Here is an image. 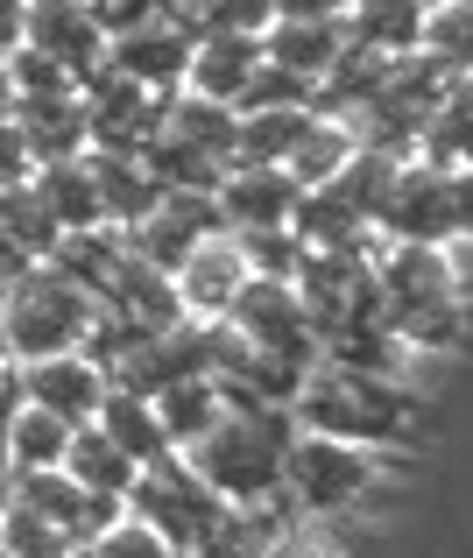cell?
<instances>
[{
	"label": "cell",
	"mask_w": 473,
	"mask_h": 558,
	"mask_svg": "<svg viewBox=\"0 0 473 558\" xmlns=\"http://www.w3.org/2000/svg\"><path fill=\"white\" fill-rule=\"evenodd\" d=\"M298 438V417L276 403H227L213 432L184 446V466L219 495L227 509H262L283 488V452Z\"/></svg>",
	"instance_id": "1"
},
{
	"label": "cell",
	"mask_w": 473,
	"mask_h": 558,
	"mask_svg": "<svg viewBox=\"0 0 473 558\" xmlns=\"http://www.w3.org/2000/svg\"><path fill=\"white\" fill-rule=\"evenodd\" d=\"M290 417L304 432H325V438H353V446H403L410 438V417H417V396L389 375H361V368H339V361H318L304 375Z\"/></svg>",
	"instance_id": "2"
},
{
	"label": "cell",
	"mask_w": 473,
	"mask_h": 558,
	"mask_svg": "<svg viewBox=\"0 0 473 558\" xmlns=\"http://www.w3.org/2000/svg\"><path fill=\"white\" fill-rule=\"evenodd\" d=\"M375 304L381 326L410 347V354H438L460 347V283H452L446 247H375Z\"/></svg>",
	"instance_id": "3"
},
{
	"label": "cell",
	"mask_w": 473,
	"mask_h": 558,
	"mask_svg": "<svg viewBox=\"0 0 473 558\" xmlns=\"http://www.w3.org/2000/svg\"><path fill=\"white\" fill-rule=\"evenodd\" d=\"M93 318H99V298L78 290L64 269H50V262H36L14 290H0V332H8L14 361H43V354L85 347Z\"/></svg>",
	"instance_id": "4"
},
{
	"label": "cell",
	"mask_w": 473,
	"mask_h": 558,
	"mask_svg": "<svg viewBox=\"0 0 473 558\" xmlns=\"http://www.w3.org/2000/svg\"><path fill=\"white\" fill-rule=\"evenodd\" d=\"M121 509L149 523V531H156L177 558H191L205 537L219 531V523H227V502H219V495L184 466V452H177V460H162V466H142Z\"/></svg>",
	"instance_id": "5"
},
{
	"label": "cell",
	"mask_w": 473,
	"mask_h": 558,
	"mask_svg": "<svg viewBox=\"0 0 473 558\" xmlns=\"http://www.w3.org/2000/svg\"><path fill=\"white\" fill-rule=\"evenodd\" d=\"M381 481L375 446H353V438H325V432H298L283 452V488L298 495L312 517H339V509L367 502Z\"/></svg>",
	"instance_id": "6"
},
{
	"label": "cell",
	"mask_w": 473,
	"mask_h": 558,
	"mask_svg": "<svg viewBox=\"0 0 473 558\" xmlns=\"http://www.w3.org/2000/svg\"><path fill=\"white\" fill-rule=\"evenodd\" d=\"M219 326L241 332L247 347L262 354H283L298 368H318V332H312V312H304L298 283H276V276H241V290L227 298Z\"/></svg>",
	"instance_id": "7"
},
{
	"label": "cell",
	"mask_w": 473,
	"mask_h": 558,
	"mask_svg": "<svg viewBox=\"0 0 473 558\" xmlns=\"http://www.w3.org/2000/svg\"><path fill=\"white\" fill-rule=\"evenodd\" d=\"M375 233L396 247H446L452 241V205H446V170L424 163V156H403L389 198L375 213Z\"/></svg>",
	"instance_id": "8"
},
{
	"label": "cell",
	"mask_w": 473,
	"mask_h": 558,
	"mask_svg": "<svg viewBox=\"0 0 473 558\" xmlns=\"http://www.w3.org/2000/svg\"><path fill=\"white\" fill-rule=\"evenodd\" d=\"M78 99H85V135H93V149H128V156L149 149V135L162 128V107H170L162 93H149V85H135V78H121V71H99V78H85Z\"/></svg>",
	"instance_id": "9"
},
{
	"label": "cell",
	"mask_w": 473,
	"mask_h": 558,
	"mask_svg": "<svg viewBox=\"0 0 473 558\" xmlns=\"http://www.w3.org/2000/svg\"><path fill=\"white\" fill-rule=\"evenodd\" d=\"M191 22L184 14H149L142 28H121V36H107V71H121V78L149 85V93H184V71H191Z\"/></svg>",
	"instance_id": "10"
},
{
	"label": "cell",
	"mask_w": 473,
	"mask_h": 558,
	"mask_svg": "<svg viewBox=\"0 0 473 558\" xmlns=\"http://www.w3.org/2000/svg\"><path fill=\"white\" fill-rule=\"evenodd\" d=\"M28 50H43L50 64H64L71 78H99L107 71V28L85 0H28V28H22Z\"/></svg>",
	"instance_id": "11"
},
{
	"label": "cell",
	"mask_w": 473,
	"mask_h": 558,
	"mask_svg": "<svg viewBox=\"0 0 473 558\" xmlns=\"http://www.w3.org/2000/svg\"><path fill=\"white\" fill-rule=\"evenodd\" d=\"M8 495H14V502H28L36 517H50L57 531L71 537V545L99 537L113 517H121V502H113V495L78 488V481H71L64 466H28V474H8Z\"/></svg>",
	"instance_id": "12"
},
{
	"label": "cell",
	"mask_w": 473,
	"mask_h": 558,
	"mask_svg": "<svg viewBox=\"0 0 473 558\" xmlns=\"http://www.w3.org/2000/svg\"><path fill=\"white\" fill-rule=\"evenodd\" d=\"M22 368V396L43 410H57L64 424H93L99 417V396L113 389L107 368H99L85 347H71V354H43V361H14Z\"/></svg>",
	"instance_id": "13"
},
{
	"label": "cell",
	"mask_w": 473,
	"mask_h": 558,
	"mask_svg": "<svg viewBox=\"0 0 473 558\" xmlns=\"http://www.w3.org/2000/svg\"><path fill=\"white\" fill-rule=\"evenodd\" d=\"M99 312L128 318V326H142V332H162V326H177V318H191L184 298H177V276L156 269V262H142L135 247H121L107 290H99Z\"/></svg>",
	"instance_id": "14"
},
{
	"label": "cell",
	"mask_w": 473,
	"mask_h": 558,
	"mask_svg": "<svg viewBox=\"0 0 473 558\" xmlns=\"http://www.w3.org/2000/svg\"><path fill=\"white\" fill-rule=\"evenodd\" d=\"M298 178H290L283 163H227V178H219V213H227V233H247V227H290V213H298Z\"/></svg>",
	"instance_id": "15"
},
{
	"label": "cell",
	"mask_w": 473,
	"mask_h": 558,
	"mask_svg": "<svg viewBox=\"0 0 473 558\" xmlns=\"http://www.w3.org/2000/svg\"><path fill=\"white\" fill-rule=\"evenodd\" d=\"M262 57L318 85L325 71L347 57V22H339V14H276V22L262 28Z\"/></svg>",
	"instance_id": "16"
},
{
	"label": "cell",
	"mask_w": 473,
	"mask_h": 558,
	"mask_svg": "<svg viewBox=\"0 0 473 558\" xmlns=\"http://www.w3.org/2000/svg\"><path fill=\"white\" fill-rule=\"evenodd\" d=\"M255 71H262V36H219V28H205V36L191 43L184 93L219 99V107H241V93H247Z\"/></svg>",
	"instance_id": "17"
},
{
	"label": "cell",
	"mask_w": 473,
	"mask_h": 558,
	"mask_svg": "<svg viewBox=\"0 0 473 558\" xmlns=\"http://www.w3.org/2000/svg\"><path fill=\"white\" fill-rule=\"evenodd\" d=\"M85 163H93V184H99V219H107L113 233L142 227V219L162 205V184L149 178V163L128 149H85Z\"/></svg>",
	"instance_id": "18"
},
{
	"label": "cell",
	"mask_w": 473,
	"mask_h": 558,
	"mask_svg": "<svg viewBox=\"0 0 473 558\" xmlns=\"http://www.w3.org/2000/svg\"><path fill=\"white\" fill-rule=\"evenodd\" d=\"M424 0H347V43L367 57H417L424 50Z\"/></svg>",
	"instance_id": "19"
},
{
	"label": "cell",
	"mask_w": 473,
	"mask_h": 558,
	"mask_svg": "<svg viewBox=\"0 0 473 558\" xmlns=\"http://www.w3.org/2000/svg\"><path fill=\"white\" fill-rule=\"evenodd\" d=\"M99 432L113 438V446L128 452L135 466H162V460H177V446H170V432H162V417H156V403L142 389H121L113 381L107 396H99Z\"/></svg>",
	"instance_id": "20"
},
{
	"label": "cell",
	"mask_w": 473,
	"mask_h": 558,
	"mask_svg": "<svg viewBox=\"0 0 473 558\" xmlns=\"http://www.w3.org/2000/svg\"><path fill=\"white\" fill-rule=\"evenodd\" d=\"M241 276H247L241 247H233V233H219V241L191 247V262L177 269V298H184L191 318H219V312H227V298L241 290Z\"/></svg>",
	"instance_id": "21"
},
{
	"label": "cell",
	"mask_w": 473,
	"mask_h": 558,
	"mask_svg": "<svg viewBox=\"0 0 473 558\" xmlns=\"http://www.w3.org/2000/svg\"><path fill=\"white\" fill-rule=\"evenodd\" d=\"M290 233L304 247H381V233L339 198L332 184H304L298 191V213H290Z\"/></svg>",
	"instance_id": "22"
},
{
	"label": "cell",
	"mask_w": 473,
	"mask_h": 558,
	"mask_svg": "<svg viewBox=\"0 0 473 558\" xmlns=\"http://www.w3.org/2000/svg\"><path fill=\"white\" fill-rule=\"evenodd\" d=\"M14 121H22L36 163H64V156H85V149H93V135H85V99L78 93L22 99V107H14Z\"/></svg>",
	"instance_id": "23"
},
{
	"label": "cell",
	"mask_w": 473,
	"mask_h": 558,
	"mask_svg": "<svg viewBox=\"0 0 473 558\" xmlns=\"http://www.w3.org/2000/svg\"><path fill=\"white\" fill-rule=\"evenodd\" d=\"M36 198L50 205V219L64 233H85V227H107L99 219V184H93V163L85 156H64V163H36Z\"/></svg>",
	"instance_id": "24"
},
{
	"label": "cell",
	"mask_w": 473,
	"mask_h": 558,
	"mask_svg": "<svg viewBox=\"0 0 473 558\" xmlns=\"http://www.w3.org/2000/svg\"><path fill=\"white\" fill-rule=\"evenodd\" d=\"M304 128H312V107H247L233 121V163H290Z\"/></svg>",
	"instance_id": "25"
},
{
	"label": "cell",
	"mask_w": 473,
	"mask_h": 558,
	"mask_svg": "<svg viewBox=\"0 0 473 558\" xmlns=\"http://www.w3.org/2000/svg\"><path fill=\"white\" fill-rule=\"evenodd\" d=\"M417 156L438 163V170L473 163V78H446V93H438L432 121H424V135H417Z\"/></svg>",
	"instance_id": "26"
},
{
	"label": "cell",
	"mask_w": 473,
	"mask_h": 558,
	"mask_svg": "<svg viewBox=\"0 0 473 558\" xmlns=\"http://www.w3.org/2000/svg\"><path fill=\"white\" fill-rule=\"evenodd\" d=\"M64 474L78 481V488H93V495H113V502H128V488H135L142 466L128 460V452L113 446L99 424H78V432H71V452H64Z\"/></svg>",
	"instance_id": "27"
},
{
	"label": "cell",
	"mask_w": 473,
	"mask_h": 558,
	"mask_svg": "<svg viewBox=\"0 0 473 558\" xmlns=\"http://www.w3.org/2000/svg\"><path fill=\"white\" fill-rule=\"evenodd\" d=\"M71 432H78V424H64L57 410H43V403L22 396V403L8 410V466L14 474H28V466H64Z\"/></svg>",
	"instance_id": "28"
},
{
	"label": "cell",
	"mask_w": 473,
	"mask_h": 558,
	"mask_svg": "<svg viewBox=\"0 0 473 558\" xmlns=\"http://www.w3.org/2000/svg\"><path fill=\"white\" fill-rule=\"evenodd\" d=\"M149 403H156L162 432H170V446L184 452L198 432H213V424H219V410H227V389H219L213 375H184V381H170V389H156Z\"/></svg>",
	"instance_id": "29"
},
{
	"label": "cell",
	"mask_w": 473,
	"mask_h": 558,
	"mask_svg": "<svg viewBox=\"0 0 473 558\" xmlns=\"http://www.w3.org/2000/svg\"><path fill=\"white\" fill-rule=\"evenodd\" d=\"M396 170H403V156H389V149H367V142H353V156L339 163V178H325L339 191V198L353 205V213L375 227V213H381V198H389V184H396Z\"/></svg>",
	"instance_id": "30"
},
{
	"label": "cell",
	"mask_w": 473,
	"mask_h": 558,
	"mask_svg": "<svg viewBox=\"0 0 473 558\" xmlns=\"http://www.w3.org/2000/svg\"><path fill=\"white\" fill-rule=\"evenodd\" d=\"M424 57L446 78H473V0H446L424 14Z\"/></svg>",
	"instance_id": "31"
},
{
	"label": "cell",
	"mask_w": 473,
	"mask_h": 558,
	"mask_svg": "<svg viewBox=\"0 0 473 558\" xmlns=\"http://www.w3.org/2000/svg\"><path fill=\"white\" fill-rule=\"evenodd\" d=\"M353 156V128L347 121H332V113H312V128H304V142L290 149V178L298 184H325V178H339V163Z\"/></svg>",
	"instance_id": "32"
},
{
	"label": "cell",
	"mask_w": 473,
	"mask_h": 558,
	"mask_svg": "<svg viewBox=\"0 0 473 558\" xmlns=\"http://www.w3.org/2000/svg\"><path fill=\"white\" fill-rule=\"evenodd\" d=\"M0 233H14V241H22L36 262H50V247L64 241V227H57V219H50V205L36 198V184L0 191Z\"/></svg>",
	"instance_id": "33"
},
{
	"label": "cell",
	"mask_w": 473,
	"mask_h": 558,
	"mask_svg": "<svg viewBox=\"0 0 473 558\" xmlns=\"http://www.w3.org/2000/svg\"><path fill=\"white\" fill-rule=\"evenodd\" d=\"M0 545H8L14 558H78V545H71L50 517H36V509L14 502V495L0 502Z\"/></svg>",
	"instance_id": "34"
},
{
	"label": "cell",
	"mask_w": 473,
	"mask_h": 558,
	"mask_svg": "<svg viewBox=\"0 0 473 558\" xmlns=\"http://www.w3.org/2000/svg\"><path fill=\"white\" fill-rule=\"evenodd\" d=\"M233 247H241L247 276H276V283H298L304 241H298L290 227H247V233H233Z\"/></svg>",
	"instance_id": "35"
},
{
	"label": "cell",
	"mask_w": 473,
	"mask_h": 558,
	"mask_svg": "<svg viewBox=\"0 0 473 558\" xmlns=\"http://www.w3.org/2000/svg\"><path fill=\"white\" fill-rule=\"evenodd\" d=\"M78 558H177V551L162 545V537H156L142 517H128V509H121V517H113L99 537H85Z\"/></svg>",
	"instance_id": "36"
},
{
	"label": "cell",
	"mask_w": 473,
	"mask_h": 558,
	"mask_svg": "<svg viewBox=\"0 0 473 558\" xmlns=\"http://www.w3.org/2000/svg\"><path fill=\"white\" fill-rule=\"evenodd\" d=\"M184 22H191V36H205V28H219V36H262L276 22V8L269 0H198Z\"/></svg>",
	"instance_id": "37"
},
{
	"label": "cell",
	"mask_w": 473,
	"mask_h": 558,
	"mask_svg": "<svg viewBox=\"0 0 473 558\" xmlns=\"http://www.w3.org/2000/svg\"><path fill=\"white\" fill-rule=\"evenodd\" d=\"M8 71H14V93L22 99H57V93H78V78H71L64 64H50V57L43 50H8ZM22 99H14V107H22Z\"/></svg>",
	"instance_id": "38"
},
{
	"label": "cell",
	"mask_w": 473,
	"mask_h": 558,
	"mask_svg": "<svg viewBox=\"0 0 473 558\" xmlns=\"http://www.w3.org/2000/svg\"><path fill=\"white\" fill-rule=\"evenodd\" d=\"M312 93H318L312 78H298V71H283V64L262 57V71L247 78V93H241V113L247 107H312Z\"/></svg>",
	"instance_id": "39"
},
{
	"label": "cell",
	"mask_w": 473,
	"mask_h": 558,
	"mask_svg": "<svg viewBox=\"0 0 473 558\" xmlns=\"http://www.w3.org/2000/svg\"><path fill=\"white\" fill-rule=\"evenodd\" d=\"M36 178V149H28V135H22V121H0V191H14V184H28Z\"/></svg>",
	"instance_id": "40"
},
{
	"label": "cell",
	"mask_w": 473,
	"mask_h": 558,
	"mask_svg": "<svg viewBox=\"0 0 473 558\" xmlns=\"http://www.w3.org/2000/svg\"><path fill=\"white\" fill-rule=\"evenodd\" d=\"M191 558H262V531H247V523H219V531L213 537H205V545L198 551H191Z\"/></svg>",
	"instance_id": "41"
},
{
	"label": "cell",
	"mask_w": 473,
	"mask_h": 558,
	"mask_svg": "<svg viewBox=\"0 0 473 558\" xmlns=\"http://www.w3.org/2000/svg\"><path fill=\"white\" fill-rule=\"evenodd\" d=\"M446 205H452V241H473V163L446 170Z\"/></svg>",
	"instance_id": "42"
},
{
	"label": "cell",
	"mask_w": 473,
	"mask_h": 558,
	"mask_svg": "<svg viewBox=\"0 0 473 558\" xmlns=\"http://www.w3.org/2000/svg\"><path fill=\"white\" fill-rule=\"evenodd\" d=\"M85 8L99 14V28H107V36H121V28H142L149 14H162V0H85Z\"/></svg>",
	"instance_id": "43"
},
{
	"label": "cell",
	"mask_w": 473,
	"mask_h": 558,
	"mask_svg": "<svg viewBox=\"0 0 473 558\" xmlns=\"http://www.w3.org/2000/svg\"><path fill=\"white\" fill-rule=\"evenodd\" d=\"M28 269H36V255H28V247L14 241V233H0V290H14Z\"/></svg>",
	"instance_id": "44"
},
{
	"label": "cell",
	"mask_w": 473,
	"mask_h": 558,
	"mask_svg": "<svg viewBox=\"0 0 473 558\" xmlns=\"http://www.w3.org/2000/svg\"><path fill=\"white\" fill-rule=\"evenodd\" d=\"M262 558H339V551H325V537H269V545H262Z\"/></svg>",
	"instance_id": "45"
},
{
	"label": "cell",
	"mask_w": 473,
	"mask_h": 558,
	"mask_svg": "<svg viewBox=\"0 0 473 558\" xmlns=\"http://www.w3.org/2000/svg\"><path fill=\"white\" fill-rule=\"evenodd\" d=\"M22 28H28V0H0V57L22 50Z\"/></svg>",
	"instance_id": "46"
},
{
	"label": "cell",
	"mask_w": 473,
	"mask_h": 558,
	"mask_svg": "<svg viewBox=\"0 0 473 558\" xmlns=\"http://www.w3.org/2000/svg\"><path fill=\"white\" fill-rule=\"evenodd\" d=\"M276 14H347V0H269Z\"/></svg>",
	"instance_id": "47"
},
{
	"label": "cell",
	"mask_w": 473,
	"mask_h": 558,
	"mask_svg": "<svg viewBox=\"0 0 473 558\" xmlns=\"http://www.w3.org/2000/svg\"><path fill=\"white\" fill-rule=\"evenodd\" d=\"M14 99H22V93H14V71H8V57H0V121L14 113Z\"/></svg>",
	"instance_id": "48"
},
{
	"label": "cell",
	"mask_w": 473,
	"mask_h": 558,
	"mask_svg": "<svg viewBox=\"0 0 473 558\" xmlns=\"http://www.w3.org/2000/svg\"><path fill=\"white\" fill-rule=\"evenodd\" d=\"M162 8H170V14H191V8H198V0H162Z\"/></svg>",
	"instance_id": "49"
},
{
	"label": "cell",
	"mask_w": 473,
	"mask_h": 558,
	"mask_svg": "<svg viewBox=\"0 0 473 558\" xmlns=\"http://www.w3.org/2000/svg\"><path fill=\"white\" fill-rule=\"evenodd\" d=\"M8 361H14V354H8V332H0V368H8Z\"/></svg>",
	"instance_id": "50"
},
{
	"label": "cell",
	"mask_w": 473,
	"mask_h": 558,
	"mask_svg": "<svg viewBox=\"0 0 473 558\" xmlns=\"http://www.w3.org/2000/svg\"><path fill=\"white\" fill-rule=\"evenodd\" d=\"M424 8H446V0H424Z\"/></svg>",
	"instance_id": "51"
},
{
	"label": "cell",
	"mask_w": 473,
	"mask_h": 558,
	"mask_svg": "<svg viewBox=\"0 0 473 558\" xmlns=\"http://www.w3.org/2000/svg\"><path fill=\"white\" fill-rule=\"evenodd\" d=\"M0 558H14V551H8V545H0Z\"/></svg>",
	"instance_id": "52"
}]
</instances>
